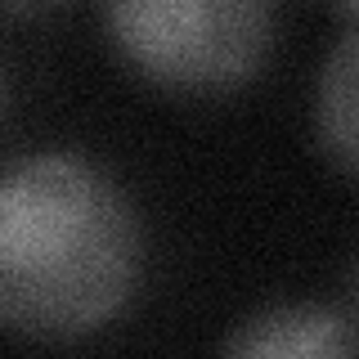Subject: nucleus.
Returning a JSON list of instances; mask_svg holds the SVG:
<instances>
[{
    "label": "nucleus",
    "mask_w": 359,
    "mask_h": 359,
    "mask_svg": "<svg viewBox=\"0 0 359 359\" xmlns=\"http://www.w3.org/2000/svg\"><path fill=\"white\" fill-rule=\"evenodd\" d=\"M144 216L72 149L0 162V328L45 346L108 332L144 283Z\"/></svg>",
    "instance_id": "nucleus-1"
},
{
    "label": "nucleus",
    "mask_w": 359,
    "mask_h": 359,
    "mask_svg": "<svg viewBox=\"0 0 359 359\" xmlns=\"http://www.w3.org/2000/svg\"><path fill=\"white\" fill-rule=\"evenodd\" d=\"M99 22L144 86L175 99H224L269 63L278 0H99Z\"/></svg>",
    "instance_id": "nucleus-2"
},
{
    "label": "nucleus",
    "mask_w": 359,
    "mask_h": 359,
    "mask_svg": "<svg viewBox=\"0 0 359 359\" xmlns=\"http://www.w3.org/2000/svg\"><path fill=\"white\" fill-rule=\"evenodd\" d=\"M220 351L233 359H346L359 355V323L341 301H274L243 314Z\"/></svg>",
    "instance_id": "nucleus-3"
},
{
    "label": "nucleus",
    "mask_w": 359,
    "mask_h": 359,
    "mask_svg": "<svg viewBox=\"0 0 359 359\" xmlns=\"http://www.w3.org/2000/svg\"><path fill=\"white\" fill-rule=\"evenodd\" d=\"M310 126H314V144L328 157L332 171L359 180V18L346 22V32L332 41L328 59L319 63Z\"/></svg>",
    "instance_id": "nucleus-4"
},
{
    "label": "nucleus",
    "mask_w": 359,
    "mask_h": 359,
    "mask_svg": "<svg viewBox=\"0 0 359 359\" xmlns=\"http://www.w3.org/2000/svg\"><path fill=\"white\" fill-rule=\"evenodd\" d=\"M67 5H76V0H0V18L36 22V18H50V14H63Z\"/></svg>",
    "instance_id": "nucleus-5"
},
{
    "label": "nucleus",
    "mask_w": 359,
    "mask_h": 359,
    "mask_svg": "<svg viewBox=\"0 0 359 359\" xmlns=\"http://www.w3.org/2000/svg\"><path fill=\"white\" fill-rule=\"evenodd\" d=\"M341 310L359 323V247H355L351 261H346V274H341Z\"/></svg>",
    "instance_id": "nucleus-6"
},
{
    "label": "nucleus",
    "mask_w": 359,
    "mask_h": 359,
    "mask_svg": "<svg viewBox=\"0 0 359 359\" xmlns=\"http://www.w3.org/2000/svg\"><path fill=\"white\" fill-rule=\"evenodd\" d=\"M328 5L337 14H346V18H359V0H328Z\"/></svg>",
    "instance_id": "nucleus-7"
},
{
    "label": "nucleus",
    "mask_w": 359,
    "mask_h": 359,
    "mask_svg": "<svg viewBox=\"0 0 359 359\" xmlns=\"http://www.w3.org/2000/svg\"><path fill=\"white\" fill-rule=\"evenodd\" d=\"M5 104H9V81H5V67H0V121H5Z\"/></svg>",
    "instance_id": "nucleus-8"
}]
</instances>
